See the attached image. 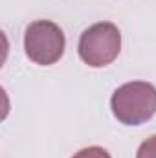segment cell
Here are the masks:
<instances>
[{
    "label": "cell",
    "mask_w": 156,
    "mask_h": 158,
    "mask_svg": "<svg viewBox=\"0 0 156 158\" xmlns=\"http://www.w3.org/2000/svg\"><path fill=\"white\" fill-rule=\"evenodd\" d=\"M112 114L125 125H142L156 112V88L145 81L119 86L110 99Z\"/></svg>",
    "instance_id": "1"
},
{
    "label": "cell",
    "mask_w": 156,
    "mask_h": 158,
    "mask_svg": "<svg viewBox=\"0 0 156 158\" xmlns=\"http://www.w3.org/2000/svg\"><path fill=\"white\" fill-rule=\"evenodd\" d=\"M121 50V33L112 22H97L83 31L79 39V57L92 68L110 64Z\"/></svg>",
    "instance_id": "2"
},
{
    "label": "cell",
    "mask_w": 156,
    "mask_h": 158,
    "mask_svg": "<svg viewBox=\"0 0 156 158\" xmlns=\"http://www.w3.org/2000/svg\"><path fill=\"white\" fill-rule=\"evenodd\" d=\"M64 33L50 20H35L26 28L24 50L30 61L40 66H50L57 63L64 53Z\"/></svg>",
    "instance_id": "3"
},
{
    "label": "cell",
    "mask_w": 156,
    "mask_h": 158,
    "mask_svg": "<svg viewBox=\"0 0 156 158\" xmlns=\"http://www.w3.org/2000/svg\"><path fill=\"white\" fill-rule=\"evenodd\" d=\"M72 158H110V155H109V151H107V149L94 145V147L81 149V151H79V153H76Z\"/></svg>",
    "instance_id": "4"
},
{
    "label": "cell",
    "mask_w": 156,
    "mask_h": 158,
    "mask_svg": "<svg viewBox=\"0 0 156 158\" xmlns=\"http://www.w3.org/2000/svg\"><path fill=\"white\" fill-rule=\"evenodd\" d=\"M136 158H156V134L151 136V138H147L140 145Z\"/></svg>",
    "instance_id": "5"
}]
</instances>
